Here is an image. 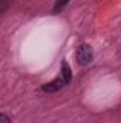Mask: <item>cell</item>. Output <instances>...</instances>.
I'll return each mask as SVG.
<instances>
[{
  "mask_svg": "<svg viewBox=\"0 0 121 123\" xmlns=\"http://www.w3.org/2000/svg\"><path fill=\"white\" fill-rule=\"evenodd\" d=\"M76 59L80 64H88L93 60V49L88 44H81L78 49H77V53H76Z\"/></svg>",
  "mask_w": 121,
  "mask_h": 123,
  "instance_id": "1",
  "label": "cell"
},
{
  "mask_svg": "<svg viewBox=\"0 0 121 123\" xmlns=\"http://www.w3.org/2000/svg\"><path fill=\"white\" fill-rule=\"evenodd\" d=\"M67 85V82L64 80V77L61 76V77H57V79H54V80H51V82H49V83H46V85H43V92H47V93H54V92H59L61 90L64 86Z\"/></svg>",
  "mask_w": 121,
  "mask_h": 123,
  "instance_id": "2",
  "label": "cell"
},
{
  "mask_svg": "<svg viewBox=\"0 0 121 123\" xmlns=\"http://www.w3.org/2000/svg\"><path fill=\"white\" fill-rule=\"evenodd\" d=\"M61 76L64 77V80L67 82V85L71 82V70H70L67 62H64V60L61 62Z\"/></svg>",
  "mask_w": 121,
  "mask_h": 123,
  "instance_id": "3",
  "label": "cell"
},
{
  "mask_svg": "<svg viewBox=\"0 0 121 123\" xmlns=\"http://www.w3.org/2000/svg\"><path fill=\"white\" fill-rule=\"evenodd\" d=\"M68 1L70 0H57L56 1V4H54V9H53V12L54 13H59V12H61L67 4H68Z\"/></svg>",
  "mask_w": 121,
  "mask_h": 123,
  "instance_id": "4",
  "label": "cell"
},
{
  "mask_svg": "<svg viewBox=\"0 0 121 123\" xmlns=\"http://www.w3.org/2000/svg\"><path fill=\"white\" fill-rule=\"evenodd\" d=\"M0 120H1V123H10V120H9V117L4 115V113H1L0 115Z\"/></svg>",
  "mask_w": 121,
  "mask_h": 123,
  "instance_id": "5",
  "label": "cell"
}]
</instances>
